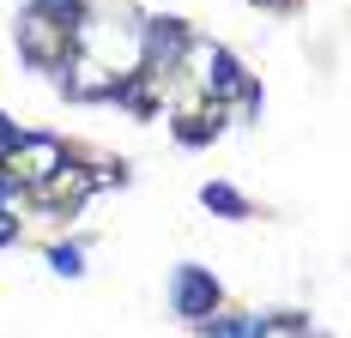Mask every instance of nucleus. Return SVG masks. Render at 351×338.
I'll list each match as a JSON object with an SVG mask.
<instances>
[{"instance_id":"f257e3e1","label":"nucleus","mask_w":351,"mask_h":338,"mask_svg":"<svg viewBox=\"0 0 351 338\" xmlns=\"http://www.w3.org/2000/svg\"><path fill=\"white\" fill-rule=\"evenodd\" d=\"M79 18H85V0H31L19 12V55L31 67H61L73 55Z\"/></svg>"},{"instance_id":"f03ea898","label":"nucleus","mask_w":351,"mask_h":338,"mask_svg":"<svg viewBox=\"0 0 351 338\" xmlns=\"http://www.w3.org/2000/svg\"><path fill=\"white\" fill-rule=\"evenodd\" d=\"M61 164H67V145L49 139V133H19L6 151H0V175H6L19 194H36Z\"/></svg>"},{"instance_id":"7ed1b4c3","label":"nucleus","mask_w":351,"mask_h":338,"mask_svg":"<svg viewBox=\"0 0 351 338\" xmlns=\"http://www.w3.org/2000/svg\"><path fill=\"white\" fill-rule=\"evenodd\" d=\"M170 308L182 320H194V326H206L212 314H218V278L206 266H176L170 278Z\"/></svg>"},{"instance_id":"20e7f679","label":"nucleus","mask_w":351,"mask_h":338,"mask_svg":"<svg viewBox=\"0 0 351 338\" xmlns=\"http://www.w3.org/2000/svg\"><path fill=\"white\" fill-rule=\"evenodd\" d=\"M248 333L254 338H327L309 314H267V320H248Z\"/></svg>"},{"instance_id":"39448f33","label":"nucleus","mask_w":351,"mask_h":338,"mask_svg":"<svg viewBox=\"0 0 351 338\" xmlns=\"http://www.w3.org/2000/svg\"><path fill=\"white\" fill-rule=\"evenodd\" d=\"M218 115H224V109H188V115H176V139H182V145H206V139H218Z\"/></svg>"},{"instance_id":"423d86ee","label":"nucleus","mask_w":351,"mask_h":338,"mask_svg":"<svg viewBox=\"0 0 351 338\" xmlns=\"http://www.w3.org/2000/svg\"><path fill=\"white\" fill-rule=\"evenodd\" d=\"M200 205H206V211H224V218H237V224L254 218V205H248L230 181H206V187H200Z\"/></svg>"},{"instance_id":"0eeeda50","label":"nucleus","mask_w":351,"mask_h":338,"mask_svg":"<svg viewBox=\"0 0 351 338\" xmlns=\"http://www.w3.org/2000/svg\"><path fill=\"white\" fill-rule=\"evenodd\" d=\"M49 266L61 272V278H79V272H85V248H79V242H61V248H49Z\"/></svg>"},{"instance_id":"6e6552de","label":"nucleus","mask_w":351,"mask_h":338,"mask_svg":"<svg viewBox=\"0 0 351 338\" xmlns=\"http://www.w3.org/2000/svg\"><path fill=\"white\" fill-rule=\"evenodd\" d=\"M206 338H254V333H248V320H224V314H212V320H206Z\"/></svg>"},{"instance_id":"1a4fd4ad","label":"nucleus","mask_w":351,"mask_h":338,"mask_svg":"<svg viewBox=\"0 0 351 338\" xmlns=\"http://www.w3.org/2000/svg\"><path fill=\"white\" fill-rule=\"evenodd\" d=\"M19 236V224H12V211H6V205H0V248H6V242Z\"/></svg>"},{"instance_id":"9d476101","label":"nucleus","mask_w":351,"mask_h":338,"mask_svg":"<svg viewBox=\"0 0 351 338\" xmlns=\"http://www.w3.org/2000/svg\"><path fill=\"white\" fill-rule=\"evenodd\" d=\"M261 6H273V12H285V6H291V0H261Z\"/></svg>"}]
</instances>
